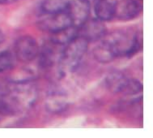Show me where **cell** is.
<instances>
[{"label": "cell", "mask_w": 153, "mask_h": 138, "mask_svg": "<svg viewBox=\"0 0 153 138\" xmlns=\"http://www.w3.org/2000/svg\"><path fill=\"white\" fill-rule=\"evenodd\" d=\"M116 54L117 57L134 56L142 48V34L117 30L106 34L103 38Z\"/></svg>", "instance_id": "obj_1"}, {"label": "cell", "mask_w": 153, "mask_h": 138, "mask_svg": "<svg viewBox=\"0 0 153 138\" xmlns=\"http://www.w3.org/2000/svg\"><path fill=\"white\" fill-rule=\"evenodd\" d=\"M88 49V42L77 36L65 45L59 59V69L61 76L77 69Z\"/></svg>", "instance_id": "obj_2"}, {"label": "cell", "mask_w": 153, "mask_h": 138, "mask_svg": "<svg viewBox=\"0 0 153 138\" xmlns=\"http://www.w3.org/2000/svg\"><path fill=\"white\" fill-rule=\"evenodd\" d=\"M71 25V20L67 11L53 14H45L44 17L36 22V26L39 29L50 33V34L65 29Z\"/></svg>", "instance_id": "obj_3"}, {"label": "cell", "mask_w": 153, "mask_h": 138, "mask_svg": "<svg viewBox=\"0 0 153 138\" xmlns=\"http://www.w3.org/2000/svg\"><path fill=\"white\" fill-rule=\"evenodd\" d=\"M39 46L35 38L32 36H22L15 43V53L19 61L30 63L36 59L39 54Z\"/></svg>", "instance_id": "obj_4"}, {"label": "cell", "mask_w": 153, "mask_h": 138, "mask_svg": "<svg viewBox=\"0 0 153 138\" xmlns=\"http://www.w3.org/2000/svg\"><path fill=\"white\" fill-rule=\"evenodd\" d=\"M90 8L88 0H69L67 11L72 25L77 28H80L89 18Z\"/></svg>", "instance_id": "obj_5"}, {"label": "cell", "mask_w": 153, "mask_h": 138, "mask_svg": "<svg viewBox=\"0 0 153 138\" xmlns=\"http://www.w3.org/2000/svg\"><path fill=\"white\" fill-rule=\"evenodd\" d=\"M107 34V28L104 21L96 19H88L79 28V36L84 37L88 42H97L102 40Z\"/></svg>", "instance_id": "obj_6"}, {"label": "cell", "mask_w": 153, "mask_h": 138, "mask_svg": "<svg viewBox=\"0 0 153 138\" xmlns=\"http://www.w3.org/2000/svg\"><path fill=\"white\" fill-rule=\"evenodd\" d=\"M142 11V5L137 0H123L117 3L115 17L123 21L132 20Z\"/></svg>", "instance_id": "obj_7"}, {"label": "cell", "mask_w": 153, "mask_h": 138, "mask_svg": "<svg viewBox=\"0 0 153 138\" xmlns=\"http://www.w3.org/2000/svg\"><path fill=\"white\" fill-rule=\"evenodd\" d=\"M117 0H96L94 11L96 16L102 21H109L115 17Z\"/></svg>", "instance_id": "obj_8"}, {"label": "cell", "mask_w": 153, "mask_h": 138, "mask_svg": "<svg viewBox=\"0 0 153 138\" xmlns=\"http://www.w3.org/2000/svg\"><path fill=\"white\" fill-rule=\"evenodd\" d=\"M130 78L120 72H114L109 73L105 79L107 89L114 93L123 94L128 85Z\"/></svg>", "instance_id": "obj_9"}, {"label": "cell", "mask_w": 153, "mask_h": 138, "mask_svg": "<svg viewBox=\"0 0 153 138\" xmlns=\"http://www.w3.org/2000/svg\"><path fill=\"white\" fill-rule=\"evenodd\" d=\"M67 105L66 96L59 91H53L50 93L45 102L46 110L53 114L62 112L67 109Z\"/></svg>", "instance_id": "obj_10"}, {"label": "cell", "mask_w": 153, "mask_h": 138, "mask_svg": "<svg viewBox=\"0 0 153 138\" xmlns=\"http://www.w3.org/2000/svg\"><path fill=\"white\" fill-rule=\"evenodd\" d=\"M94 59L100 63H109L117 58L116 54L111 46L105 40H101V43L97 45L92 51Z\"/></svg>", "instance_id": "obj_11"}, {"label": "cell", "mask_w": 153, "mask_h": 138, "mask_svg": "<svg viewBox=\"0 0 153 138\" xmlns=\"http://www.w3.org/2000/svg\"><path fill=\"white\" fill-rule=\"evenodd\" d=\"M79 35V28L75 26H70L68 28L51 34L50 43L57 46H65L69 43L71 40Z\"/></svg>", "instance_id": "obj_12"}, {"label": "cell", "mask_w": 153, "mask_h": 138, "mask_svg": "<svg viewBox=\"0 0 153 138\" xmlns=\"http://www.w3.org/2000/svg\"><path fill=\"white\" fill-rule=\"evenodd\" d=\"M68 2V0H45L42 4V10L45 14L66 11Z\"/></svg>", "instance_id": "obj_13"}, {"label": "cell", "mask_w": 153, "mask_h": 138, "mask_svg": "<svg viewBox=\"0 0 153 138\" xmlns=\"http://www.w3.org/2000/svg\"><path fill=\"white\" fill-rule=\"evenodd\" d=\"M56 54L52 46L45 45L40 54V66L42 68H51L55 62Z\"/></svg>", "instance_id": "obj_14"}, {"label": "cell", "mask_w": 153, "mask_h": 138, "mask_svg": "<svg viewBox=\"0 0 153 138\" xmlns=\"http://www.w3.org/2000/svg\"><path fill=\"white\" fill-rule=\"evenodd\" d=\"M14 57L12 54L6 51L0 52V73L11 69L14 66Z\"/></svg>", "instance_id": "obj_15"}, {"label": "cell", "mask_w": 153, "mask_h": 138, "mask_svg": "<svg viewBox=\"0 0 153 138\" xmlns=\"http://www.w3.org/2000/svg\"><path fill=\"white\" fill-rule=\"evenodd\" d=\"M19 0H0V5H9L16 3Z\"/></svg>", "instance_id": "obj_16"}, {"label": "cell", "mask_w": 153, "mask_h": 138, "mask_svg": "<svg viewBox=\"0 0 153 138\" xmlns=\"http://www.w3.org/2000/svg\"><path fill=\"white\" fill-rule=\"evenodd\" d=\"M4 39H5V36H4L3 32L0 30V46L2 45V43H3Z\"/></svg>", "instance_id": "obj_17"}, {"label": "cell", "mask_w": 153, "mask_h": 138, "mask_svg": "<svg viewBox=\"0 0 153 138\" xmlns=\"http://www.w3.org/2000/svg\"><path fill=\"white\" fill-rule=\"evenodd\" d=\"M3 116H4V115H3V113L0 110V119H1V117H3Z\"/></svg>", "instance_id": "obj_18"}]
</instances>
